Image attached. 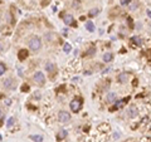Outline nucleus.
I'll return each instance as SVG.
<instances>
[{
	"mask_svg": "<svg viewBox=\"0 0 151 142\" xmlns=\"http://www.w3.org/2000/svg\"><path fill=\"white\" fill-rule=\"evenodd\" d=\"M147 15H149V16L151 18V10H147Z\"/></svg>",
	"mask_w": 151,
	"mask_h": 142,
	"instance_id": "obj_26",
	"label": "nucleus"
},
{
	"mask_svg": "<svg viewBox=\"0 0 151 142\" xmlns=\"http://www.w3.org/2000/svg\"><path fill=\"white\" fill-rule=\"evenodd\" d=\"M5 70H6V67H5V64L0 63V76H1V74H4V73H5Z\"/></svg>",
	"mask_w": 151,
	"mask_h": 142,
	"instance_id": "obj_18",
	"label": "nucleus"
},
{
	"mask_svg": "<svg viewBox=\"0 0 151 142\" xmlns=\"http://www.w3.org/2000/svg\"><path fill=\"white\" fill-rule=\"evenodd\" d=\"M3 125V121H0V126H1Z\"/></svg>",
	"mask_w": 151,
	"mask_h": 142,
	"instance_id": "obj_27",
	"label": "nucleus"
},
{
	"mask_svg": "<svg viewBox=\"0 0 151 142\" xmlns=\"http://www.w3.org/2000/svg\"><path fill=\"white\" fill-rule=\"evenodd\" d=\"M14 121H15V120H14L13 117H10V118L8 120V122H6V127H8V128H10V127L14 125Z\"/></svg>",
	"mask_w": 151,
	"mask_h": 142,
	"instance_id": "obj_17",
	"label": "nucleus"
},
{
	"mask_svg": "<svg viewBox=\"0 0 151 142\" xmlns=\"http://www.w3.org/2000/svg\"><path fill=\"white\" fill-rule=\"evenodd\" d=\"M130 1H131V0H121V4H122V5H127Z\"/></svg>",
	"mask_w": 151,
	"mask_h": 142,
	"instance_id": "obj_21",
	"label": "nucleus"
},
{
	"mask_svg": "<svg viewBox=\"0 0 151 142\" xmlns=\"http://www.w3.org/2000/svg\"><path fill=\"white\" fill-rule=\"evenodd\" d=\"M58 120H59V122H62V123H67V122L71 121V115L68 112H66V111H60L58 113Z\"/></svg>",
	"mask_w": 151,
	"mask_h": 142,
	"instance_id": "obj_3",
	"label": "nucleus"
},
{
	"mask_svg": "<svg viewBox=\"0 0 151 142\" xmlns=\"http://www.w3.org/2000/svg\"><path fill=\"white\" fill-rule=\"evenodd\" d=\"M66 136H67V131H64V130H60V131H59V133L57 135V138H58V140H63Z\"/></svg>",
	"mask_w": 151,
	"mask_h": 142,
	"instance_id": "obj_12",
	"label": "nucleus"
},
{
	"mask_svg": "<svg viewBox=\"0 0 151 142\" xmlns=\"http://www.w3.org/2000/svg\"><path fill=\"white\" fill-rule=\"evenodd\" d=\"M115 99H116V93L110 92V93L107 94V101H108V102H113Z\"/></svg>",
	"mask_w": 151,
	"mask_h": 142,
	"instance_id": "obj_14",
	"label": "nucleus"
},
{
	"mask_svg": "<svg viewBox=\"0 0 151 142\" xmlns=\"http://www.w3.org/2000/svg\"><path fill=\"white\" fill-rule=\"evenodd\" d=\"M86 29H87L88 31H95V25H93V23L91 21V20H88V21L86 23Z\"/></svg>",
	"mask_w": 151,
	"mask_h": 142,
	"instance_id": "obj_10",
	"label": "nucleus"
},
{
	"mask_svg": "<svg viewBox=\"0 0 151 142\" xmlns=\"http://www.w3.org/2000/svg\"><path fill=\"white\" fill-rule=\"evenodd\" d=\"M40 47H42V42H40V39L38 37H34V38H32L29 40V48L32 50L37 52V50L40 49Z\"/></svg>",
	"mask_w": 151,
	"mask_h": 142,
	"instance_id": "obj_1",
	"label": "nucleus"
},
{
	"mask_svg": "<svg viewBox=\"0 0 151 142\" xmlns=\"http://www.w3.org/2000/svg\"><path fill=\"white\" fill-rule=\"evenodd\" d=\"M63 50L66 52V53H69L71 50H72V47H71V44H64V47H63Z\"/></svg>",
	"mask_w": 151,
	"mask_h": 142,
	"instance_id": "obj_16",
	"label": "nucleus"
},
{
	"mask_svg": "<svg viewBox=\"0 0 151 142\" xmlns=\"http://www.w3.org/2000/svg\"><path fill=\"white\" fill-rule=\"evenodd\" d=\"M28 88H29L28 86H23V88H21V89H23V92H26V91H28Z\"/></svg>",
	"mask_w": 151,
	"mask_h": 142,
	"instance_id": "obj_23",
	"label": "nucleus"
},
{
	"mask_svg": "<svg viewBox=\"0 0 151 142\" xmlns=\"http://www.w3.org/2000/svg\"><path fill=\"white\" fill-rule=\"evenodd\" d=\"M127 78H129V74H127V73H121V74L118 76V81H120L121 83H125V82L127 81Z\"/></svg>",
	"mask_w": 151,
	"mask_h": 142,
	"instance_id": "obj_11",
	"label": "nucleus"
},
{
	"mask_svg": "<svg viewBox=\"0 0 151 142\" xmlns=\"http://www.w3.org/2000/svg\"><path fill=\"white\" fill-rule=\"evenodd\" d=\"M30 138L34 140L35 142H43V137H42V136H38V135H35V136H30Z\"/></svg>",
	"mask_w": 151,
	"mask_h": 142,
	"instance_id": "obj_15",
	"label": "nucleus"
},
{
	"mask_svg": "<svg viewBox=\"0 0 151 142\" xmlns=\"http://www.w3.org/2000/svg\"><path fill=\"white\" fill-rule=\"evenodd\" d=\"M97 14H98V9H92V10L89 11V15H91V16H95V15H97Z\"/></svg>",
	"mask_w": 151,
	"mask_h": 142,
	"instance_id": "obj_20",
	"label": "nucleus"
},
{
	"mask_svg": "<svg viewBox=\"0 0 151 142\" xmlns=\"http://www.w3.org/2000/svg\"><path fill=\"white\" fill-rule=\"evenodd\" d=\"M4 86H5V88L14 89V88L16 87V83H15V81H13L11 78H8V79H5V81H4Z\"/></svg>",
	"mask_w": 151,
	"mask_h": 142,
	"instance_id": "obj_5",
	"label": "nucleus"
},
{
	"mask_svg": "<svg viewBox=\"0 0 151 142\" xmlns=\"http://www.w3.org/2000/svg\"><path fill=\"white\" fill-rule=\"evenodd\" d=\"M73 20H74V18H73L72 15L68 14V15L64 16V20H63V21H64L66 25H73Z\"/></svg>",
	"mask_w": 151,
	"mask_h": 142,
	"instance_id": "obj_6",
	"label": "nucleus"
},
{
	"mask_svg": "<svg viewBox=\"0 0 151 142\" xmlns=\"http://www.w3.org/2000/svg\"><path fill=\"white\" fill-rule=\"evenodd\" d=\"M112 58H113V55H112L111 53H105V54H103V60H105V62H111Z\"/></svg>",
	"mask_w": 151,
	"mask_h": 142,
	"instance_id": "obj_13",
	"label": "nucleus"
},
{
	"mask_svg": "<svg viewBox=\"0 0 151 142\" xmlns=\"http://www.w3.org/2000/svg\"><path fill=\"white\" fill-rule=\"evenodd\" d=\"M93 53H95V48H91V49H89V52H88L87 54H88V55H91V54H93Z\"/></svg>",
	"mask_w": 151,
	"mask_h": 142,
	"instance_id": "obj_22",
	"label": "nucleus"
},
{
	"mask_svg": "<svg viewBox=\"0 0 151 142\" xmlns=\"http://www.w3.org/2000/svg\"><path fill=\"white\" fill-rule=\"evenodd\" d=\"M129 116H130L131 118H134V117H136V116H137V108L135 107V106L130 107V110H129Z\"/></svg>",
	"mask_w": 151,
	"mask_h": 142,
	"instance_id": "obj_7",
	"label": "nucleus"
},
{
	"mask_svg": "<svg viewBox=\"0 0 151 142\" xmlns=\"http://www.w3.org/2000/svg\"><path fill=\"white\" fill-rule=\"evenodd\" d=\"M69 107H71V110H72L74 113H76V112H79L81 108H82V101H81L79 98L73 99V101L71 102V104H69Z\"/></svg>",
	"mask_w": 151,
	"mask_h": 142,
	"instance_id": "obj_2",
	"label": "nucleus"
},
{
	"mask_svg": "<svg viewBox=\"0 0 151 142\" xmlns=\"http://www.w3.org/2000/svg\"><path fill=\"white\" fill-rule=\"evenodd\" d=\"M0 116H1V108H0Z\"/></svg>",
	"mask_w": 151,
	"mask_h": 142,
	"instance_id": "obj_28",
	"label": "nucleus"
},
{
	"mask_svg": "<svg viewBox=\"0 0 151 142\" xmlns=\"http://www.w3.org/2000/svg\"><path fill=\"white\" fill-rule=\"evenodd\" d=\"M26 57H28V52H26L25 49H21V50H19V53H18V58H19L20 60H24Z\"/></svg>",
	"mask_w": 151,
	"mask_h": 142,
	"instance_id": "obj_9",
	"label": "nucleus"
},
{
	"mask_svg": "<svg viewBox=\"0 0 151 142\" xmlns=\"http://www.w3.org/2000/svg\"><path fill=\"white\" fill-rule=\"evenodd\" d=\"M132 42H134L136 45H141V39H140L139 37H134V38H132Z\"/></svg>",
	"mask_w": 151,
	"mask_h": 142,
	"instance_id": "obj_19",
	"label": "nucleus"
},
{
	"mask_svg": "<svg viewBox=\"0 0 151 142\" xmlns=\"http://www.w3.org/2000/svg\"><path fill=\"white\" fill-rule=\"evenodd\" d=\"M45 70H48L49 73H53L54 70H55V65L53 64V63H50V62H48L47 64H45Z\"/></svg>",
	"mask_w": 151,
	"mask_h": 142,
	"instance_id": "obj_8",
	"label": "nucleus"
},
{
	"mask_svg": "<svg viewBox=\"0 0 151 142\" xmlns=\"http://www.w3.org/2000/svg\"><path fill=\"white\" fill-rule=\"evenodd\" d=\"M78 81H79V78H78V77H77V78H73V82H78Z\"/></svg>",
	"mask_w": 151,
	"mask_h": 142,
	"instance_id": "obj_25",
	"label": "nucleus"
},
{
	"mask_svg": "<svg viewBox=\"0 0 151 142\" xmlns=\"http://www.w3.org/2000/svg\"><path fill=\"white\" fill-rule=\"evenodd\" d=\"M18 74H19V76H23V72H21V68H19V69H18Z\"/></svg>",
	"mask_w": 151,
	"mask_h": 142,
	"instance_id": "obj_24",
	"label": "nucleus"
},
{
	"mask_svg": "<svg viewBox=\"0 0 151 142\" xmlns=\"http://www.w3.org/2000/svg\"><path fill=\"white\" fill-rule=\"evenodd\" d=\"M34 81H35L37 84L43 86V84L45 83V77H44V74H43L42 72H37V73L34 74Z\"/></svg>",
	"mask_w": 151,
	"mask_h": 142,
	"instance_id": "obj_4",
	"label": "nucleus"
}]
</instances>
